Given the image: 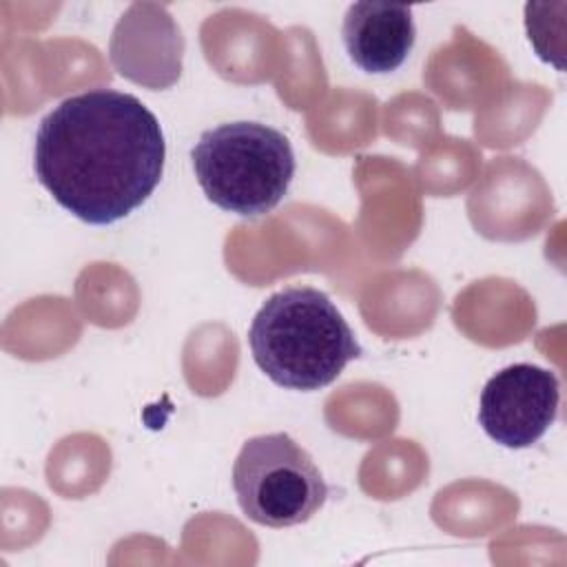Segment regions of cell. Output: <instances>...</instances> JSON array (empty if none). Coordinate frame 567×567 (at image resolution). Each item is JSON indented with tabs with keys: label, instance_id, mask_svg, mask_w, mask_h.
I'll return each mask as SVG.
<instances>
[{
	"label": "cell",
	"instance_id": "obj_6",
	"mask_svg": "<svg viewBox=\"0 0 567 567\" xmlns=\"http://www.w3.org/2000/svg\"><path fill=\"white\" fill-rule=\"evenodd\" d=\"M350 60L365 73H392L410 55L416 29L412 9L392 2H354L341 27Z\"/></svg>",
	"mask_w": 567,
	"mask_h": 567
},
{
	"label": "cell",
	"instance_id": "obj_4",
	"mask_svg": "<svg viewBox=\"0 0 567 567\" xmlns=\"http://www.w3.org/2000/svg\"><path fill=\"white\" fill-rule=\"evenodd\" d=\"M233 489L241 512L266 527H292L312 518L328 485L312 456L288 434L248 439L233 465Z\"/></svg>",
	"mask_w": 567,
	"mask_h": 567
},
{
	"label": "cell",
	"instance_id": "obj_3",
	"mask_svg": "<svg viewBox=\"0 0 567 567\" xmlns=\"http://www.w3.org/2000/svg\"><path fill=\"white\" fill-rule=\"evenodd\" d=\"M190 159L204 195L241 217L270 213L295 177L288 137L261 122H228L204 131Z\"/></svg>",
	"mask_w": 567,
	"mask_h": 567
},
{
	"label": "cell",
	"instance_id": "obj_2",
	"mask_svg": "<svg viewBox=\"0 0 567 567\" xmlns=\"http://www.w3.org/2000/svg\"><path fill=\"white\" fill-rule=\"evenodd\" d=\"M248 346L272 383L301 392L330 385L361 354L343 315L312 286L268 297L250 323Z\"/></svg>",
	"mask_w": 567,
	"mask_h": 567
},
{
	"label": "cell",
	"instance_id": "obj_5",
	"mask_svg": "<svg viewBox=\"0 0 567 567\" xmlns=\"http://www.w3.org/2000/svg\"><path fill=\"white\" fill-rule=\"evenodd\" d=\"M560 383L551 370L514 363L496 372L483 388L478 423L496 443L520 450L534 445L556 421Z\"/></svg>",
	"mask_w": 567,
	"mask_h": 567
},
{
	"label": "cell",
	"instance_id": "obj_1",
	"mask_svg": "<svg viewBox=\"0 0 567 567\" xmlns=\"http://www.w3.org/2000/svg\"><path fill=\"white\" fill-rule=\"evenodd\" d=\"M166 142L153 111L131 93L91 89L62 100L38 126V182L86 224H113L157 188Z\"/></svg>",
	"mask_w": 567,
	"mask_h": 567
}]
</instances>
